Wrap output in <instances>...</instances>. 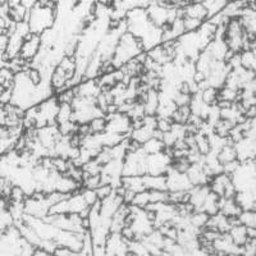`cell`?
<instances>
[{
    "mask_svg": "<svg viewBox=\"0 0 256 256\" xmlns=\"http://www.w3.org/2000/svg\"><path fill=\"white\" fill-rule=\"evenodd\" d=\"M24 73H26V77L30 81V84H34V86H38L42 82V74H41L40 70H38V68L31 67Z\"/></svg>",
    "mask_w": 256,
    "mask_h": 256,
    "instance_id": "cell-7",
    "label": "cell"
},
{
    "mask_svg": "<svg viewBox=\"0 0 256 256\" xmlns=\"http://www.w3.org/2000/svg\"><path fill=\"white\" fill-rule=\"evenodd\" d=\"M172 124L173 122L170 118H159V116H156V130L162 134H166V132L170 131Z\"/></svg>",
    "mask_w": 256,
    "mask_h": 256,
    "instance_id": "cell-9",
    "label": "cell"
},
{
    "mask_svg": "<svg viewBox=\"0 0 256 256\" xmlns=\"http://www.w3.org/2000/svg\"><path fill=\"white\" fill-rule=\"evenodd\" d=\"M216 160H218L220 166H224V164L237 160V154L236 150H234V146L224 145L223 148L219 150L218 154H216Z\"/></svg>",
    "mask_w": 256,
    "mask_h": 256,
    "instance_id": "cell-2",
    "label": "cell"
},
{
    "mask_svg": "<svg viewBox=\"0 0 256 256\" xmlns=\"http://www.w3.org/2000/svg\"><path fill=\"white\" fill-rule=\"evenodd\" d=\"M240 59H241V67L244 68V70H255V52H242L241 54H240Z\"/></svg>",
    "mask_w": 256,
    "mask_h": 256,
    "instance_id": "cell-4",
    "label": "cell"
},
{
    "mask_svg": "<svg viewBox=\"0 0 256 256\" xmlns=\"http://www.w3.org/2000/svg\"><path fill=\"white\" fill-rule=\"evenodd\" d=\"M113 187L112 186H100L99 188H96V196H98V200L99 201H104L105 198H108L109 196L113 194Z\"/></svg>",
    "mask_w": 256,
    "mask_h": 256,
    "instance_id": "cell-10",
    "label": "cell"
},
{
    "mask_svg": "<svg viewBox=\"0 0 256 256\" xmlns=\"http://www.w3.org/2000/svg\"><path fill=\"white\" fill-rule=\"evenodd\" d=\"M182 24H184V32H192V31H195V30L200 28L202 22L198 20H195V18L184 17V20H182Z\"/></svg>",
    "mask_w": 256,
    "mask_h": 256,
    "instance_id": "cell-8",
    "label": "cell"
},
{
    "mask_svg": "<svg viewBox=\"0 0 256 256\" xmlns=\"http://www.w3.org/2000/svg\"><path fill=\"white\" fill-rule=\"evenodd\" d=\"M148 204H150V200H148V191H142L134 195V201H132L131 205L138 208V209H145Z\"/></svg>",
    "mask_w": 256,
    "mask_h": 256,
    "instance_id": "cell-6",
    "label": "cell"
},
{
    "mask_svg": "<svg viewBox=\"0 0 256 256\" xmlns=\"http://www.w3.org/2000/svg\"><path fill=\"white\" fill-rule=\"evenodd\" d=\"M238 220L241 226L246 228L256 227V214L254 210H244L238 216Z\"/></svg>",
    "mask_w": 256,
    "mask_h": 256,
    "instance_id": "cell-3",
    "label": "cell"
},
{
    "mask_svg": "<svg viewBox=\"0 0 256 256\" xmlns=\"http://www.w3.org/2000/svg\"><path fill=\"white\" fill-rule=\"evenodd\" d=\"M88 127H90L91 134H102L106 131V120H105L104 116L95 118V120L88 122Z\"/></svg>",
    "mask_w": 256,
    "mask_h": 256,
    "instance_id": "cell-5",
    "label": "cell"
},
{
    "mask_svg": "<svg viewBox=\"0 0 256 256\" xmlns=\"http://www.w3.org/2000/svg\"><path fill=\"white\" fill-rule=\"evenodd\" d=\"M184 17L195 18V20L204 22L208 18V10L202 3H194L192 2L188 6L184 8Z\"/></svg>",
    "mask_w": 256,
    "mask_h": 256,
    "instance_id": "cell-1",
    "label": "cell"
}]
</instances>
